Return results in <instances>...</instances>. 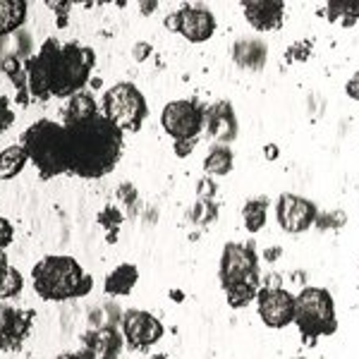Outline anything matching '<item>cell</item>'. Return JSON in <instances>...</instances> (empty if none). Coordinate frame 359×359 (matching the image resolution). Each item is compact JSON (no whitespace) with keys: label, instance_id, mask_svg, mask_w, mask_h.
Returning <instances> with one entry per match:
<instances>
[{"label":"cell","instance_id":"e575fe53","mask_svg":"<svg viewBox=\"0 0 359 359\" xmlns=\"http://www.w3.org/2000/svg\"><path fill=\"white\" fill-rule=\"evenodd\" d=\"M156 10V3H151V5H142V13H154Z\"/></svg>","mask_w":359,"mask_h":359},{"label":"cell","instance_id":"7402d4cb","mask_svg":"<svg viewBox=\"0 0 359 359\" xmlns=\"http://www.w3.org/2000/svg\"><path fill=\"white\" fill-rule=\"evenodd\" d=\"M204 170L208 175H228L233 170V151L225 144H218L208 151L204 161Z\"/></svg>","mask_w":359,"mask_h":359},{"label":"cell","instance_id":"83f0119b","mask_svg":"<svg viewBox=\"0 0 359 359\" xmlns=\"http://www.w3.org/2000/svg\"><path fill=\"white\" fill-rule=\"evenodd\" d=\"M48 8L57 15V27H65L67 25V13L72 10V5L69 3H48Z\"/></svg>","mask_w":359,"mask_h":359},{"label":"cell","instance_id":"44dd1931","mask_svg":"<svg viewBox=\"0 0 359 359\" xmlns=\"http://www.w3.org/2000/svg\"><path fill=\"white\" fill-rule=\"evenodd\" d=\"M3 69L8 72V77L13 79V84L17 86V103H20V106H27L29 103V84H27L25 62H20V57L10 55L3 60Z\"/></svg>","mask_w":359,"mask_h":359},{"label":"cell","instance_id":"3957f363","mask_svg":"<svg viewBox=\"0 0 359 359\" xmlns=\"http://www.w3.org/2000/svg\"><path fill=\"white\" fill-rule=\"evenodd\" d=\"M34 290L48 302L84 297L94 287V278L72 257H46L32 271Z\"/></svg>","mask_w":359,"mask_h":359},{"label":"cell","instance_id":"8992f818","mask_svg":"<svg viewBox=\"0 0 359 359\" xmlns=\"http://www.w3.org/2000/svg\"><path fill=\"white\" fill-rule=\"evenodd\" d=\"M147 113V98L135 84H115L103 94V115L123 132H137Z\"/></svg>","mask_w":359,"mask_h":359},{"label":"cell","instance_id":"d4e9b609","mask_svg":"<svg viewBox=\"0 0 359 359\" xmlns=\"http://www.w3.org/2000/svg\"><path fill=\"white\" fill-rule=\"evenodd\" d=\"M22 285H25V280H22V273L17 269H10L8 278H5L3 285H0V299L17 297V294L22 292Z\"/></svg>","mask_w":359,"mask_h":359},{"label":"cell","instance_id":"6da1fadb","mask_svg":"<svg viewBox=\"0 0 359 359\" xmlns=\"http://www.w3.org/2000/svg\"><path fill=\"white\" fill-rule=\"evenodd\" d=\"M96 53L79 43H60L48 39L36 55L25 60L29 96L36 101L46 98H72L82 91L94 69Z\"/></svg>","mask_w":359,"mask_h":359},{"label":"cell","instance_id":"4fadbf2b","mask_svg":"<svg viewBox=\"0 0 359 359\" xmlns=\"http://www.w3.org/2000/svg\"><path fill=\"white\" fill-rule=\"evenodd\" d=\"M206 132L218 142H233L237 135V120L233 113V106L228 101H218L211 108H206L204 120Z\"/></svg>","mask_w":359,"mask_h":359},{"label":"cell","instance_id":"9a60e30c","mask_svg":"<svg viewBox=\"0 0 359 359\" xmlns=\"http://www.w3.org/2000/svg\"><path fill=\"white\" fill-rule=\"evenodd\" d=\"M120 352V338L113 328H103L89 335V347L84 350L86 359H115Z\"/></svg>","mask_w":359,"mask_h":359},{"label":"cell","instance_id":"8d00e7d4","mask_svg":"<svg viewBox=\"0 0 359 359\" xmlns=\"http://www.w3.org/2000/svg\"><path fill=\"white\" fill-rule=\"evenodd\" d=\"M151 359H168L165 355H156V357H151Z\"/></svg>","mask_w":359,"mask_h":359},{"label":"cell","instance_id":"ac0fdd59","mask_svg":"<svg viewBox=\"0 0 359 359\" xmlns=\"http://www.w3.org/2000/svg\"><path fill=\"white\" fill-rule=\"evenodd\" d=\"M139 280V271L135 264H123L106 278V292L108 294H127Z\"/></svg>","mask_w":359,"mask_h":359},{"label":"cell","instance_id":"7c38bea8","mask_svg":"<svg viewBox=\"0 0 359 359\" xmlns=\"http://www.w3.org/2000/svg\"><path fill=\"white\" fill-rule=\"evenodd\" d=\"M276 213H278L280 228L292 235L306 233L318 218L316 206L311 204L309 199H302V196H297V194H283L280 199H278Z\"/></svg>","mask_w":359,"mask_h":359},{"label":"cell","instance_id":"d6986e66","mask_svg":"<svg viewBox=\"0 0 359 359\" xmlns=\"http://www.w3.org/2000/svg\"><path fill=\"white\" fill-rule=\"evenodd\" d=\"M29 156L22 144H13V147L0 151V180H13L25 170Z\"/></svg>","mask_w":359,"mask_h":359},{"label":"cell","instance_id":"2e32d148","mask_svg":"<svg viewBox=\"0 0 359 359\" xmlns=\"http://www.w3.org/2000/svg\"><path fill=\"white\" fill-rule=\"evenodd\" d=\"M27 20V3L22 0H0V36L17 32Z\"/></svg>","mask_w":359,"mask_h":359},{"label":"cell","instance_id":"5bb4252c","mask_svg":"<svg viewBox=\"0 0 359 359\" xmlns=\"http://www.w3.org/2000/svg\"><path fill=\"white\" fill-rule=\"evenodd\" d=\"M283 13H285V8H283V3H276V0H271V3L245 5V17L249 20V25L254 29H259V32H271V29L280 27Z\"/></svg>","mask_w":359,"mask_h":359},{"label":"cell","instance_id":"5b68a950","mask_svg":"<svg viewBox=\"0 0 359 359\" xmlns=\"http://www.w3.org/2000/svg\"><path fill=\"white\" fill-rule=\"evenodd\" d=\"M294 323L306 343H314L321 335H333L338 321L331 292L323 287H304L294 297Z\"/></svg>","mask_w":359,"mask_h":359},{"label":"cell","instance_id":"f546056e","mask_svg":"<svg viewBox=\"0 0 359 359\" xmlns=\"http://www.w3.org/2000/svg\"><path fill=\"white\" fill-rule=\"evenodd\" d=\"M345 89H347V96L355 98V101H359V74H355V77L347 82Z\"/></svg>","mask_w":359,"mask_h":359},{"label":"cell","instance_id":"277c9868","mask_svg":"<svg viewBox=\"0 0 359 359\" xmlns=\"http://www.w3.org/2000/svg\"><path fill=\"white\" fill-rule=\"evenodd\" d=\"M22 147L39 168L41 177H57L62 172H69L72 154H69V137L65 125L53 120H39L32 127H27L22 135Z\"/></svg>","mask_w":359,"mask_h":359},{"label":"cell","instance_id":"e0dca14e","mask_svg":"<svg viewBox=\"0 0 359 359\" xmlns=\"http://www.w3.org/2000/svg\"><path fill=\"white\" fill-rule=\"evenodd\" d=\"M235 60L242 67H262L266 62V46L259 39H242L235 43Z\"/></svg>","mask_w":359,"mask_h":359},{"label":"cell","instance_id":"9c48e42d","mask_svg":"<svg viewBox=\"0 0 359 359\" xmlns=\"http://www.w3.org/2000/svg\"><path fill=\"white\" fill-rule=\"evenodd\" d=\"M165 27L182 34L187 41L201 43L208 41L213 36V32H216V17H213L211 10L201 8V5H187V8L165 17Z\"/></svg>","mask_w":359,"mask_h":359},{"label":"cell","instance_id":"ba28073f","mask_svg":"<svg viewBox=\"0 0 359 359\" xmlns=\"http://www.w3.org/2000/svg\"><path fill=\"white\" fill-rule=\"evenodd\" d=\"M204 120H206V108L199 101H194V98L168 103L163 113H161L163 130L175 139V144L196 142L199 132L204 130Z\"/></svg>","mask_w":359,"mask_h":359},{"label":"cell","instance_id":"4dcf8cb0","mask_svg":"<svg viewBox=\"0 0 359 359\" xmlns=\"http://www.w3.org/2000/svg\"><path fill=\"white\" fill-rule=\"evenodd\" d=\"M10 269H13V266L8 264V257H5V252H0V285H3V280L8 278Z\"/></svg>","mask_w":359,"mask_h":359},{"label":"cell","instance_id":"4316f807","mask_svg":"<svg viewBox=\"0 0 359 359\" xmlns=\"http://www.w3.org/2000/svg\"><path fill=\"white\" fill-rule=\"evenodd\" d=\"M13 237H15L13 225H10V221H5V218H0V252L13 242Z\"/></svg>","mask_w":359,"mask_h":359},{"label":"cell","instance_id":"d6a6232c","mask_svg":"<svg viewBox=\"0 0 359 359\" xmlns=\"http://www.w3.org/2000/svg\"><path fill=\"white\" fill-rule=\"evenodd\" d=\"M57 359H86L84 355H74V352H65V355H60Z\"/></svg>","mask_w":359,"mask_h":359},{"label":"cell","instance_id":"484cf974","mask_svg":"<svg viewBox=\"0 0 359 359\" xmlns=\"http://www.w3.org/2000/svg\"><path fill=\"white\" fill-rule=\"evenodd\" d=\"M13 120H15V113H13V108H10V101L0 94V135L13 125Z\"/></svg>","mask_w":359,"mask_h":359},{"label":"cell","instance_id":"d590c367","mask_svg":"<svg viewBox=\"0 0 359 359\" xmlns=\"http://www.w3.org/2000/svg\"><path fill=\"white\" fill-rule=\"evenodd\" d=\"M278 252H280V249H269V254H266V259H276V257H278Z\"/></svg>","mask_w":359,"mask_h":359},{"label":"cell","instance_id":"7a4b0ae2","mask_svg":"<svg viewBox=\"0 0 359 359\" xmlns=\"http://www.w3.org/2000/svg\"><path fill=\"white\" fill-rule=\"evenodd\" d=\"M72 163L69 172L79 177H103L118 165L123 156V130L103 113L79 123L65 125Z\"/></svg>","mask_w":359,"mask_h":359},{"label":"cell","instance_id":"1f68e13d","mask_svg":"<svg viewBox=\"0 0 359 359\" xmlns=\"http://www.w3.org/2000/svg\"><path fill=\"white\" fill-rule=\"evenodd\" d=\"M147 55H151V46H149V43H137L135 46V60H144Z\"/></svg>","mask_w":359,"mask_h":359},{"label":"cell","instance_id":"ffe728a7","mask_svg":"<svg viewBox=\"0 0 359 359\" xmlns=\"http://www.w3.org/2000/svg\"><path fill=\"white\" fill-rule=\"evenodd\" d=\"M96 113H98V106H96L94 96L86 94V91H79V94H74L67 101L65 123H62V125L79 123V120H86V118H91V115H96Z\"/></svg>","mask_w":359,"mask_h":359},{"label":"cell","instance_id":"52a82bcc","mask_svg":"<svg viewBox=\"0 0 359 359\" xmlns=\"http://www.w3.org/2000/svg\"><path fill=\"white\" fill-rule=\"evenodd\" d=\"M221 283L223 290H262L259 287V264H257V254L252 252V247L237 245L230 242L223 249V259H221Z\"/></svg>","mask_w":359,"mask_h":359},{"label":"cell","instance_id":"30bf717a","mask_svg":"<svg viewBox=\"0 0 359 359\" xmlns=\"http://www.w3.org/2000/svg\"><path fill=\"white\" fill-rule=\"evenodd\" d=\"M123 333L132 350H147L163 338V323L149 311L130 309L123 316Z\"/></svg>","mask_w":359,"mask_h":359},{"label":"cell","instance_id":"f1b7e54d","mask_svg":"<svg viewBox=\"0 0 359 359\" xmlns=\"http://www.w3.org/2000/svg\"><path fill=\"white\" fill-rule=\"evenodd\" d=\"M213 192H216V184L211 180H201L199 182V201H211L213 199Z\"/></svg>","mask_w":359,"mask_h":359},{"label":"cell","instance_id":"cb8c5ba5","mask_svg":"<svg viewBox=\"0 0 359 359\" xmlns=\"http://www.w3.org/2000/svg\"><path fill=\"white\" fill-rule=\"evenodd\" d=\"M326 15H328V20H338V17H343L345 25H352L355 20H359V3L357 0H347V3H328Z\"/></svg>","mask_w":359,"mask_h":359},{"label":"cell","instance_id":"836d02e7","mask_svg":"<svg viewBox=\"0 0 359 359\" xmlns=\"http://www.w3.org/2000/svg\"><path fill=\"white\" fill-rule=\"evenodd\" d=\"M266 154H269V158H276L278 149H276V147H266Z\"/></svg>","mask_w":359,"mask_h":359},{"label":"cell","instance_id":"8fae6325","mask_svg":"<svg viewBox=\"0 0 359 359\" xmlns=\"http://www.w3.org/2000/svg\"><path fill=\"white\" fill-rule=\"evenodd\" d=\"M259 316L269 328H285L294 321V297L283 287H264L257 294Z\"/></svg>","mask_w":359,"mask_h":359},{"label":"cell","instance_id":"603a6c76","mask_svg":"<svg viewBox=\"0 0 359 359\" xmlns=\"http://www.w3.org/2000/svg\"><path fill=\"white\" fill-rule=\"evenodd\" d=\"M266 208H269V201L266 199H252L245 204L242 216H245V225L249 233H259L266 225Z\"/></svg>","mask_w":359,"mask_h":359}]
</instances>
